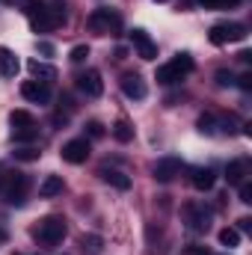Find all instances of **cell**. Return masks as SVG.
Returning a JSON list of instances; mask_svg holds the SVG:
<instances>
[{
	"label": "cell",
	"instance_id": "cell-1",
	"mask_svg": "<svg viewBox=\"0 0 252 255\" xmlns=\"http://www.w3.org/2000/svg\"><path fill=\"white\" fill-rule=\"evenodd\" d=\"M65 232H68V229H65V220L57 217V214H51V217L39 220V226L33 229V238H36L42 247H57V244H63Z\"/></svg>",
	"mask_w": 252,
	"mask_h": 255
},
{
	"label": "cell",
	"instance_id": "cell-2",
	"mask_svg": "<svg viewBox=\"0 0 252 255\" xmlns=\"http://www.w3.org/2000/svg\"><path fill=\"white\" fill-rule=\"evenodd\" d=\"M190 71H193V57H190V54H178L175 60H169L166 65L157 68V83H163V86L178 83V80L187 77Z\"/></svg>",
	"mask_w": 252,
	"mask_h": 255
},
{
	"label": "cell",
	"instance_id": "cell-3",
	"mask_svg": "<svg viewBox=\"0 0 252 255\" xmlns=\"http://www.w3.org/2000/svg\"><path fill=\"white\" fill-rule=\"evenodd\" d=\"M24 193H27V175L24 172H3L0 175V196L9 205H24Z\"/></svg>",
	"mask_w": 252,
	"mask_h": 255
},
{
	"label": "cell",
	"instance_id": "cell-4",
	"mask_svg": "<svg viewBox=\"0 0 252 255\" xmlns=\"http://www.w3.org/2000/svg\"><path fill=\"white\" fill-rule=\"evenodd\" d=\"M86 27H89L92 33H98V36H107V33H113V30L119 27V15H116L113 9H95V12L86 18Z\"/></svg>",
	"mask_w": 252,
	"mask_h": 255
},
{
	"label": "cell",
	"instance_id": "cell-5",
	"mask_svg": "<svg viewBox=\"0 0 252 255\" xmlns=\"http://www.w3.org/2000/svg\"><path fill=\"white\" fill-rule=\"evenodd\" d=\"M208 39L214 42V45H226V42H244L247 39V27L244 24H214L211 27V33H208Z\"/></svg>",
	"mask_w": 252,
	"mask_h": 255
},
{
	"label": "cell",
	"instance_id": "cell-6",
	"mask_svg": "<svg viewBox=\"0 0 252 255\" xmlns=\"http://www.w3.org/2000/svg\"><path fill=\"white\" fill-rule=\"evenodd\" d=\"M77 89L86 95V98H98L104 92V80H101V71L95 68H86L83 74H77Z\"/></svg>",
	"mask_w": 252,
	"mask_h": 255
},
{
	"label": "cell",
	"instance_id": "cell-7",
	"mask_svg": "<svg viewBox=\"0 0 252 255\" xmlns=\"http://www.w3.org/2000/svg\"><path fill=\"white\" fill-rule=\"evenodd\" d=\"M211 220H214V214L205 205H199V202L187 205V226L193 232H208L211 229Z\"/></svg>",
	"mask_w": 252,
	"mask_h": 255
},
{
	"label": "cell",
	"instance_id": "cell-8",
	"mask_svg": "<svg viewBox=\"0 0 252 255\" xmlns=\"http://www.w3.org/2000/svg\"><path fill=\"white\" fill-rule=\"evenodd\" d=\"M86 157H89V139L86 136L68 139L63 145V160H68V163H83Z\"/></svg>",
	"mask_w": 252,
	"mask_h": 255
},
{
	"label": "cell",
	"instance_id": "cell-9",
	"mask_svg": "<svg viewBox=\"0 0 252 255\" xmlns=\"http://www.w3.org/2000/svg\"><path fill=\"white\" fill-rule=\"evenodd\" d=\"M130 42H133L139 60H154L157 57V45L151 42V36L145 30H130Z\"/></svg>",
	"mask_w": 252,
	"mask_h": 255
},
{
	"label": "cell",
	"instance_id": "cell-10",
	"mask_svg": "<svg viewBox=\"0 0 252 255\" xmlns=\"http://www.w3.org/2000/svg\"><path fill=\"white\" fill-rule=\"evenodd\" d=\"M21 95L27 101H33V104H48L51 101V86L48 83H39V80H27L21 86Z\"/></svg>",
	"mask_w": 252,
	"mask_h": 255
},
{
	"label": "cell",
	"instance_id": "cell-11",
	"mask_svg": "<svg viewBox=\"0 0 252 255\" xmlns=\"http://www.w3.org/2000/svg\"><path fill=\"white\" fill-rule=\"evenodd\" d=\"M151 175H154L157 181H172L175 175H181V160H178V157H163V160L154 163Z\"/></svg>",
	"mask_w": 252,
	"mask_h": 255
},
{
	"label": "cell",
	"instance_id": "cell-12",
	"mask_svg": "<svg viewBox=\"0 0 252 255\" xmlns=\"http://www.w3.org/2000/svg\"><path fill=\"white\" fill-rule=\"evenodd\" d=\"M122 92H125L127 98H133V101H142L148 89H145V83H142L139 74H125L122 77Z\"/></svg>",
	"mask_w": 252,
	"mask_h": 255
},
{
	"label": "cell",
	"instance_id": "cell-13",
	"mask_svg": "<svg viewBox=\"0 0 252 255\" xmlns=\"http://www.w3.org/2000/svg\"><path fill=\"white\" fill-rule=\"evenodd\" d=\"M190 181H193L196 190H211L214 181H217V175H214L211 166H196V169H190Z\"/></svg>",
	"mask_w": 252,
	"mask_h": 255
},
{
	"label": "cell",
	"instance_id": "cell-14",
	"mask_svg": "<svg viewBox=\"0 0 252 255\" xmlns=\"http://www.w3.org/2000/svg\"><path fill=\"white\" fill-rule=\"evenodd\" d=\"M247 172H250V166H247V160H232V163L226 166V181H229L232 187H238V184H244V178H247Z\"/></svg>",
	"mask_w": 252,
	"mask_h": 255
},
{
	"label": "cell",
	"instance_id": "cell-15",
	"mask_svg": "<svg viewBox=\"0 0 252 255\" xmlns=\"http://www.w3.org/2000/svg\"><path fill=\"white\" fill-rule=\"evenodd\" d=\"M27 68H30V74H33L39 83H51V80L57 77V68H54V65L39 63V60H30V63H27Z\"/></svg>",
	"mask_w": 252,
	"mask_h": 255
},
{
	"label": "cell",
	"instance_id": "cell-16",
	"mask_svg": "<svg viewBox=\"0 0 252 255\" xmlns=\"http://www.w3.org/2000/svg\"><path fill=\"white\" fill-rule=\"evenodd\" d=\"M18 71H21L18 57H15L9 48H0V74H3V77H15Z\"/></svg>",
	"mask_w": 252,
	"mask_h": 255
},
{
	"label": "cell",
	"instance_id": "cell-17",
	"mask_svg": "<svg viewBox=\"0 0 252 255\" xmlns=\"http://www.w3.org/2000/svg\"><path fill=\"white\" fill-rule=\"evenodd\" d=\"M98 175H101L107 184H113L116 190H130V178H127L125 172H119V169H107V166H104Z\"/></svg>",
	"mask_w": 252,
	"mask_h": 255
},
{
	"label": "cell",
	"instance_id": "cell-18",
	"mask_svg": "<svg viewBox=\"0 0 252 255\" xmlns=\"http://www.w3.org/2000/svg\"><path fill=\"white\" fill-rule=\"evenodd\" d=\"M63 193V175H48L42 184H39V196L42 199H54Z\"/></svg>",
	"mask_w": 252,
	"mask_h": 255
},
{
	"label": "cell",
	"instance_id": "cell-19",
	"mask_svg": "<svg viewBox=\"0 0 252 255\" xmlns=\"http://www.w3.org/2000/svg\"><path fill=\"white\" fill-rule=\"evenodd\" d=\"M80 247L86 255H101L104 253V238L101 235H83L80 238Z\"/></svg>",
	"mask_w": 252,
	"mask_h": 255
},
{
	"label": "cell",
	"instance_id": "cell-20",
	"mask_svg": "<svg viewBox=\"0 0 252 255\" xmlns=\"http://www.w3.org/2000/svg\"><path fill=\"white\" fill-rule=\"evenodd\" d=\"M196 128H199L205 136H214V133H217V128H220V122H217V116H214V113H202V116H199V122H196Z\"/></svg>",
	"mask_w": 252,
	"mask_h": 255
},
{
	"label": "cell",
	"instance_id": "cell-21",
	"mask_svg": "<svg viewBox=\"0 0 252 255\" xmlns=\"http://www.w3.org/2000/svg\"><path fill=\"white\" fill-rule=\"evenodd\" d=\"M113 136H116L119 142H130V139H133V128H130V122H127V119H116Z\"/></svg>",
	"mask_w": 252,
	"mask_h": 255
},
{
	"label": "cell",
	"instance_id": "cell-22",
	"mask_svg": "<svg viewBox=\"0 0 252 255\" xmlns=\"http://www.w3.org/2000/svg\"><path fill=\"white\" fill-rule=\"evenodd\" d=\"M39 136V128H12V142H30Z\"/></svg>",
	"mask_w": 252,
	"mask_h": 255
},
{
	"label": "cell",
	"instance_id": "cell-23",
	"mask_svg": "<svg viewBox=\"0 0 252 255\" xmlns=\"http://www.w3.org/2000/svg\"><path fill=\"white\" fill-rule=\"evenodd\" d=\"M220 244H223V247H229V250H232V247H238V244H241V232H238V229H232V226H226V229L220 232Z\"/></svg>",
	"mask_w": 252,
	"mask_h": 255
},
{
	"label": "cell",
	"instance_id": "cell-24",
	"mask_svg": "<svg viewBox=\"0 0 252 255\" xmlns=\"http://www.w3.org/2000/svg\"><path fill=\"white\" fill-rule=\"evenodd\" d=\"M9 122H12V128H33V125H36V122H33V116H30L27 110H12Z\"/></svg>",
	"mask_w": 252,
	"mask_h": 255
},
{
	"label": "cell",
	"instance_id": "cell-25",
	"mask_svg": "<svg viewBox=\"0 0 252 255\" xmlns=\"http://www.w3.org/2000/svg\"><path fill=\"white\" fill-rule=\"evenodd\" d=\"M214 80H217V86H223V89H226V86H235V74H232L229 68H220V71L214 74Z\"/></svg>",
	"mask_w": 252,
	"mask_h": 255
},
{
	"label": "cell",
	"instance_id": "cell-26",
	"mask_svg": "<svg viewBox=\"0 0 252 255\" xmlns=\"http://www.w3.org/2000/svg\"><path fill=\"white\" fill-rule=\"evenodd\" d=\"M39 154H42V151H39V148H33V145H24V148H18V151H15V157H18V160H39Z\"/></svg>",
	"mask_w": 252,
	"mask_h": 255
},
{
	"label": "cell",
	"instance_id": "cell-27",
	"mask_svg": "<svg viewBox=\"0 0 252 255\" xmlns=\"http://www.w3.org/2000/svg\"><path fill=\"white\" fill-rule=\"evenodd\" d=\"M86 57H89V48H86V45H74V48H71V54H68V60H71V63H83Z\"/></svg>",
	"mask_w": 252,
	"mask_h": 255
},
{
	"label": "cell",
	"instance_id": "cell-28",
	"mask_svg": "<svg viewBox=\"0 0 252 255\" xmlns=\"http://www.w3.org/2000/svg\"><path fill=\"white\" fill-rule=\"evenodd\" d=\"M45 6H48L45 0H27V15H30V18H36V15L45 9Z\"/></svg>",
	"mask_w": 252,
	"mask_h": 255
},
{
	"label": "cell",
	"instance_id": "cell-29",
	"mask_svg": "<svg viewBox=\"0 0 252 255\" xmlns=\"http://www.w3.org/2000/svg\"><path fill=\"white\" fill-rule=\"evenodd\" d=\"M241 0H202V6L208 9H223V6H238Z\"/></svg>",
	"mask_w": 252,
	"mask_h": 255
},
{
	"label": "cell",
	"instance_id": "cell-30",
	"mask_svg": "<svg viewBox=\"0 0 252 255\" xmlns=\"http://www.w3.org/2000/svg\"><path fill=\"white\" fill-rule=\"evenodd\" d=\"M238 187H241V202H244V205H252V184L244 181V184H238Z\"/></svg>",
	"mask_w": 252,
	"mask_h": 255
},
{
	"label": "cell",
	"instance_id": "cell-31",
	"mask_svg": "<svg viewBox=\"0 0 252 255\" xmlns=\"http://www.w3.org/2000/svg\"><path fill=\"white\" fill-rule=\"evenodd\" d=\"M86 130H89V136H92V139L104 136V125H101V122H89V125H86Z\"/></svg>",
	"mask_w": 252,
	"mask_h": 255
},
{
	"label": "cell",
	"instance_id": "cell-32",
	"mask_svg": "<svg viewBox=\"0 0 252 255\" xmlns=\"http://www.w3.org/2000/svg\"><path fill=\"white\" fill-rule=\"evenodd\" d=\"M238 86L250 92V89H252V71H247V74H241V77H238Z\"/></svg>",
	"mask_w": 252,
	"mask_h": 255
},
{
	"label": "cell",
	"instance_id": "cell-33",
	"mask_svg": "<svg viewBox=\"0 0 252 255\" xmlns=\"http://www.w3.org/2000/svg\"><path fill=\"white\" fill-rule=\"evenodd\" d=\"M184 255H211V253H208L205 247H187V250H184Z\"/></svg>",
	"mask_w": 252,
	"mask_h": 255
},
{
	"label": "cell",
	"instance_id": "cell-34",
	"mask_svg": "<svg viewBox=\"0 0 252 255\" xmlns=\"http://www.w3.org/2000/svg\"><path fill=\"white\" fill-rule=\"evenodd\" d=\"M39 51H42L45 57H51V54H54V45H51V42H39Z\"/></svg>",
	"mask_w": 252,
	"mask_h": 255
},
{
	"label": "cell",
	"instance_id": "cell-35",
	"mask_svg": "<svg viewBox=\"0 0 252 255\" xmlns=\"http://www.w3.org/2000/svg\"><path fill=\"white\" fill-rule=\"evenodd\" d=\"M238 223H241V229H244V232H250V229H252V220H250V217H244V220H238Z\"/></svg>",
	"mask_w": 252,
	"mask_h": 255
},
{
	"label": "cell",
	"instance_id": "cell-36",
	"mask_svg": "<svg viewBox=\"0 0 252 255\" xmlns=\"http://www.w3.org/2000/svg\"><path fill=\"white\" fill-rule=\"evenodd\" d=\"M65 122H68V116H63V113H57V116H54V125H65Z\"/></svg>",
	"mask_w": 252,
	"mask_h": 255
},
{
	"label": "cell",
	"instance_id": "cell-37",
	"mask_svg": "<svg viewBox=\"0 0 252 255\" xmlns=\"http://www.w3.org/2000/svg\"><path fill=\"white\" fill-rule=\"evenodd\" d=\"M3 241H6V232H3V229H0V244H3Z\"/></svg>",
	"mask_w": 252,
	"mask_h": 255
},
{
	"label": "cell",
	"instance_id": "cell-38",
	"mask_svg": "<svg viewBox=\"0 0 252 255\" xmlns=\"http://www.w3.org/2000/svg\"><path fill=\"white\" fill-rule=\"evenodd\" d=\"M154 3H166V0H154Z\"/></svg>",
	"mask_w": 252,
	"mask_h": 255
}]
</instances>
